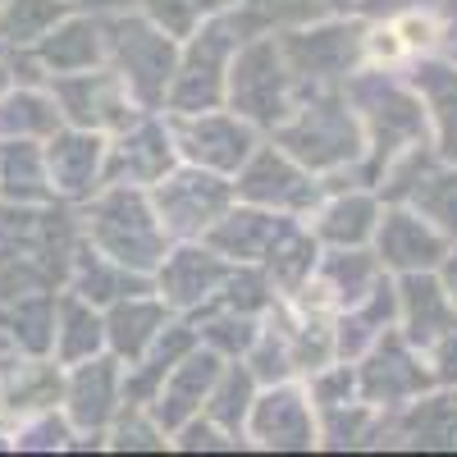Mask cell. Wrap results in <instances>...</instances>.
<instances>
[{"mask_svg": "<svg viewBox=\"0 0 457 457\" xmlns=\"http://www.w3.org/2000/svg\"><path fill=\"white\" fill-rule=\"evenodd\" d=\"M170 133H174V146L187 165H202V170H215V174H234L256 151L252 120H243L238 110L220 114V105L197 110V114H170Z\"/></svg>", "mask_w": 457, "mask_h": 457, "instance_id": "5b68a950", "label": "cell"}, {"mask_svg": "<svg viewBox=\"0 0 457 457\" xmlns=\"http://www.w3.org/2000/svg\"><path fill=\"white\" fill-rule=\"evenodd\" d=\"M234 187L224 183V174L215 170H202V165H187V170H174L156 183L151 193V206H156L165 234H179V238H197L224 215Z\"/></svg>", "mask_w": 457, "mask_h": 457, "instance_id": "8992f818", "label": "cell"}, {"mask_svg": "<svg viewBox=\"0 0 457 457\" xmlns=\"http://www.w3.org/2000/svg\"><path fill=\"white\" fill-rule=\"evenodd\" d=\"M252 403H256V375H252V366L247 361L243 366H224L220 379H215V389H211V398H206V407H202V416H211V421L224 426V430L243 435Z\"/></svg>", "mask_w": 457, "mask_h": 457, "instance_id": "ac0fdd59", "label": "cell"}, {"mask_svg": "<svg viewBox=\"0 0 457 457\" xmlns=\"http://www.w3.org/2000/svg\"><path fill=\"white\" fill-rule=\"evenodd\" d=\"M220 370H224L220 353L206 348V353H187V357L165 375L161 394L151 398V407H146L151 416H156V426H161L165 435H174L179 426H187V421H193V416L206 407V398H211V389H215Z\"/></svg>", "mask_w": 457, "mask_h": 457, "instance_id": "8fae6325", "label": "cell"}, {"mask_svg": "<svg viewBox=\"0 0 457 457\" xmlns=\"http://www.w3.org/2000/svg\"><path fill=\"white\" fill-rule=\"evenodd\" d=\"M179 156L174 133L165 124H137L133 133H124L110 146V183H120L129 174V183H161L170 161Z\"/></svg>", "mask_w": 457, "mask_h": 457, "instance_id": "4fadbf2b", "label": "cell"}, {"mask_svg": "<svg viewBox=\"0 0 457 457\" xmlns=\"http://www.w3.org/2000/svg\"><path fill=\"white\" fill-rule=\"evenodd\" d=\"M101 161H105V146L96 133H64L60 142L46 146V170H51V187L55 193H92L96 187V174H101Z\"/></svg>", "mask_w": 457, "mask_h": 457, "instance_id": "9a60e30c", "label": "cell"}, {"mask_svg": "<svg viewBox=\"0 0 457 457\" xmlns=\"http://www.w3.org/2000/svg\"><path fill=\"white\" fill-rule=\"evenodd\" d=\"M361 220H366V202H334L325 215H320V234L325 238H334V243H348V238H357L361 234Z\"/></svg>", "mask_w": 457, "mask_h": 457, "instance_id": "44dd1931", "label": "cell"}, {"mask_svg": "<svg viewBox=\"0 0 457 457\" xmlns=\"http://www.w3.org/2000/svg\"><path fill=\"white\" fill-rule=\"evenodd\" d=\"M293 83L297 73L275 37H247V46L234 51L228 64V101L243 120L279 129L293 114Z\"/></svg>", "mask_w": 457, "mask_h": 457, "instance_id": "7a4b0ae2", "label": "cell"}, {"mask_svg": "<svg viewBox=\"0 0 457 457\" xmlns=\"http://www.w3.org/2000/svg\"><path fill=\"white\" fill-rule=\"evenodd\" d=\"M87 243L96 252H105L110 261H120L124 270H151L165 261V224L142 193H133L129 183H114L110 193L96 197V206L87 211Z\"/></svg>", "mask_w": 457, "mask_h": 457, "instance_id": "6da1fadb", "label": "cell"}, {"mask_svg": "<svg viewBox=\"0 0 457 457\" xmlns=\"http://www.w3.org/2000/svg\"><path fill=\"white\" fill-rule=\"evenodd\" d=\"M55 105L69 114L79 129H129L137 120V96L114 69H83V73H55L51 83Z\"/></svg>", "mask_w": 457, "mask_h": 457, "instance_id": "52a82bcc", "label": "cell"}, {"mask_svg": "<svg viewBox=\"0 0 457 457\" xmlns=\"http://www.w3.org/2000/svg\"><path fill=\"white\" fill-rule=\"evenodd\" d=\"M165 316H170V302L165 297H137V293H129V297L114 302L110 316H105V343L120 357H129V366H133V361L146 357L151 343L161 338Z\"/></svg>", "mask_w": 457, "mask_h": 457, "instance_id": "5bb4252c", "label": "cell"}, {"mask_svg": "<svg viewBox=\"0 0 457 457\" xmlns=\"http://www.w3.org/2000/svg\"><path fill=\"white\" fill-rule=\"evenodd\" d=\"M243 435L256 448H312L316 444V416H312V389L279 385L261 394L247 411Z\"/></svg>", "mask_w": 457, "mask_h": 457, "instance_id": "30bf717a", "label": "cell"}, {"mask_svg": "<svg viewBox=\"0 0 457 457\" xmlns=\"http://www.w3.org/2000/svg\"><path fill=\"white\" fill-rule=\"evenodd\" d=\"M64 5H79V0H64Z\"/></svg>", "mask_w": 457, "mask_h": 457, "instance_id": "7402d4cb", "label": "cell"}, {"mask_svg": "<svg viewBox=\"0 0 457 457\" xmlns=\"http://www.w3.org/2000/svg\"><path fill=\"white\" fill-rule=\"evenodd\" d=\"M105 348V316L96 312V302L69 293L55 307V357L60 361H87Z\"/></svg>", "mask_w": 457, "mask_h": 457, "instance_id": "2e32d148", "label": "cell"}, {"mask_svg": "<svg viewBox=\"0 0 457 457\" xmlns=\"http://www.w3.org/2000/svg\"><path fill=\"white\" fill-rule=\"evenodd\" d=\"M238 261H220L215 247H179L161 261V297L170 307H202L211 302L228 279H234Z\"/></svg>", "mask_w": 457, "mask_h": 457, "instance_id": "7c38bea8", "label": "cell"}, {"mask_svg": "<svg viewBox=\"0 0 457 457\" xmlns=\"http://www.w3.org/2000/svg\"><path fill=\"white\" fill-rule=\"evenodd\" d=\"M243 37L234 32L228 19H206L193 32V46L183 51L179 69H174V83L165 92L174 114H197V110H215L228 96V64H234Z\"/></svg>", "mask_w": 457, "mask_h": 457, "instance_id": "3957f363", "label": "cell"}, {"mask_svg": "<svg viewBox=\"0 0 457 457\" xmlns=\"http://www.w3.org/2000/svg\"><path fill=\"white\" fill-rule=\"evenodd\" d=\"M55 124H60L55 96L28 92V87L0 96V133H5V137H14V133H23V137H28V133H46V129H55Z\"/></svg>", "mask_w": 457, "mask_h": 457, "instance_id": "ffe728a7", "label": "cell"}, {"mask_svg": "<svg viewBox=\"0 0 457 457\" xmlns=\"http://www.w3.org/2000/svg\"><path fill=\"white\" fill-rule=\"evenodd\" d=\"M42 60L51 73H83L101 60V28L92 19H69L42 37Z\"/></svg>", "mask_w": 457, "mask_h": 457, "instance_id": "e0dca14e", "label": "cell"}, {"mask_svg": "<svg viewBox=\"0 0 457 457\" xmlns=\"http://www.w3.org/2000/svg\"><path fill=\"white\" fill-rule=\"evenodd\" d=\"M110 55L120 60V79L129 83V92L142 105H161L170 83H174V69H179V46L174 37L161 23H146V19H114L110 28Z\"/></svg>", "mask_w": 457, "mask_h": 457, "instance_id": "277c9868", "label": "cell"}, {"mask_svg": "<svg viewBox=\"0 0 457 457\" xmlns=\"http://www.w3.org/2000/svg\"><path fill=\"white\" fill-rule=\"evenodd\" d=\"M64 19V0H5L0 5V42H42Z\"/></svg>", "mask_w": 457, "mask_h": 457, "instance_id": "d6986e66", "label": "cell"}, {"mask_svg": "<svg viewBox=\"0 0 457 457\" xmlns=\"http://www.w3.org/2000/svg\"><path fill=\"white\" fill-rule=\"evenodd\" d=\"M0 5H5V0H0Z\"/></svg>", "mask_w": 457, "mask_h": 457, "instance_id": "603a6c76", "label": "cell"}, {"mask_svg": "<svg viewBox=\"0 0 457 457\" xmlns=\"http://www.w3.org/2000/svg\"><path fill=\"white\" fill-rule=\"evenodd\" d=\"M234 193L252 206L288 215V211L307 206L316 197V187H312V174L302 170V161H293L284 146H256L247 156V170H243Z\"/></svg>", "mask_w": 457, "mask_h": 457, "instance_id": "ba28073f", "label": "cell"}, {"mask_svg": "<svg viewBox=\"0 0 457 457\" xmlns=\"http://www.w3.org/2000/svg\"><path fill=\"white\" fill-rule=\"evenodd\" d=\"M124 407V366L120 357H87L73 361L64 379V416L73 430H105Z\"/></svg>", "mask_w": 457, "mask_h": 457, "instance_id": "9c48e42d", "label": "cell"}]
</instances>
